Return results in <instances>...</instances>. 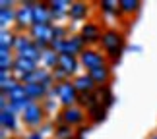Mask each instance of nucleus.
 <instances>
[{
	"instance_id": "nucleus-29",
	"label": "nucleus",
	"mask_w": 157,
	"mask_h": 139,
	"mask_svg": "<svg viewBox=\"0 0 157 139\" xmlns=\"http://www.w3.org/2000/svg\"><path fill=\"white\" fill-rule=\"evenodd\" d=\"M97 102H101L97 91H95V93H86V95H80V99H78V106H82L83 110H87V108H91L93 104H97Z\"/></svg>"
},
{
	"instance_id": "nucleus-18",
	"label": "nucleus",
	"mask_w": 157,
	"mask_h": 139,
	"mask_svg": "<svg viewBox=\"0 0 157 139\" xmlns=\"http://www.w3.org/2000/svg\"><path fill=\"white\" fill-rule=\"evenodd\" d=\"M87 120L91 126H97V124H103L107 120V114H109V108L103 104V102H97V104H93L91 108H87Z\"/></svg>"
},
{
	"instance_id": "nucleus-28",
	"label": "nucleus",
	"mask_w": 157,
	"mask_h": 139,
	"mask_svg": "<svg viewBox=\"0 0 157 139\" xmlns=\"http://www.w3.org/2000/svg\"><path fill=\"white\" fill-rule=\"evenodd\" d=\"M74 135H76V130L70 128V126H66V124H56L54 126V134H52L54 139H72Z\"/></svg>"
},
{
	"instance_id": "nucleus-11",
	"label": "nucleus",
	"mask_w": 157,
	"mask_h": 139,
	"mask_svg": "<svg viewBox=\"0 0 157 139\" xmlns=\"http://www.w3.org/2000/svg\"><path fill=\"white\" fill-rule=\"evenodd\" d=\"M33 25H54L49 2H33Z\"/></svg>"
},
{
	"instance_id": "nucleus-10",
	"label": "nucleus",
	"mask_w": 157,
	"mask_h": 139,
	"mask_svg": "<svg viewBox=\"0 0 157 139\" xmlns=\"http://www.w3.org/2000/svg\"><path fill=\"white\" fill-rule=\"evenodd\" d=\"M56 68L62 71V74L68 77V79H74L78 74H82V64L78 56H70V54H60L58 56V66Z\"/></svg>"
},
{
	"instance_id": "nucleus-27",
	"label": "nucleus",
	"mask_w": 157,
	"mask_h": 139,
	"mask_svg": "<svg viewBox=\"0 0 157 139\" xmlns=\"http://www.w3.org/2000/svg\"><path fill=\"white\" fill-rule=\"evenodd\" d=\"M97 95H99V101L103 102L107 108H111L114 104V101H117V97H114L111 85H105V87H97Z\"/></svg>"
},
{
	"instance_id": "nucleus-15",
	"label": "nucleus",
	"mask_w": 157,
	"mask_h": 139,
	"mask_svg": "<svg viewBox=\"0 0 157 139\" xmlns=\"http://www.w3.org/2000/svg\"><path fill=\"white\" fill-rule=\"evenodd\" d=\"M91 75V79L97 83V87H105V85H111L113 81V66L111 64H105L101 68H95L91 71H87Z\"/></svg>"
},
{
	"instance_id": "nucleus-17",
	"label": "nucleus",
	"mask_w": 157,
	"mask_h": 139,
	"mask_svg": "<svg viewBox=\"0 0 157 139\" xmlns=\"http://www.w3.org/2000/svg\"><path fill=\"white\" fill-rule=\"evenodd\" d=\"M25 91H27V97L31 99V102H45L49 99V87L41 85V83H27L25 85Z\"/></svg>"
},
{
	"instance_id": "nucleus-5",
	"label": "nucleus",
	"mask_w": 157,
	"mask_h": 139,
	"mask_svg": "<svg viewBox=\"0 0 157 139\" xmlns=\"http://www.w3.org/2000/svg\"><path fill=\"white\" fill-rule=\"evenodd\" d=\"M33 27V2H25L21 0L20 6L16 8V23H14V31L16 33H27Z\"/></svg>"
},
{
	"instance_id": "nucleus-13",
	"label": "nucleus",
	"mask_w": 157,
	"mask_h": 139,
	"mask_svg": "<svg viewBox=\"0 0 157 139\" xmlns=\"http://www.w3.org/2000/svg\"><path fill=\"white\" fill-rule=\"evenodd\" d=\"M37 68H39L37 62H31V60H27V58L16 56V60H14V68H12V74H14L20 81H23L27 75H31Z\"/></svg>"
},
{
	"instance_id": "nucleus-12",
	"label": "nucleus",
	"mask_w": 157,
	"mask_h": 139,
	"mask_svg": "<svg viewBox=\"0 0 157 139\" xmlns=\"http://www.w3.org/2000/svg\"><path fill=\"white\" fill-rule=\"evenodd\" d=\"M89 16H91V4L89 2H82V0H76L72 2L70 6V12H68V20L72 23L76 21H89Z\"/></svg>"
},
{
	"instance_id": "nucleus-21",
	"label": "nucleus",
	"mask_w": 157,
	"mask_h": 139,
	"mask_svg": "<svg viewBox=\"0 0 157 139\" xmlns=\"http://www.w3.org/2000/svg\"><path fill=\"white\" fill-rule=\"evenodd\" d=\"M16 37H17V33L14 29H2L0 31V50H12L14 52Z\"/></svg>"
},
{
	"instance_id": "nucleus-9",
	"label": "nucleus",
	"mask_w": 157,
	"mask_h": 139,
	"mask_svg": "<svg viewBox=\"0 0 157 139\" xmlns=\"http://www.w3.org/2000/svg\"><path fill=\"white\" fill-rule=\"evenodd\" d=\"M87 48L86 41L82 39L80 33H70L68 37L62 41V46H60V54H70V56H78Z\"/></svg>"
},
{
	"instance_id": "nucleus-20",
	"label": "nucleus",
	"mask_w": 157,
	"mask_h": 139,
	"mask_svg": "<svg viewBox=\"0 0 157 139\" xmlns=\"http://www.w3.org/2000/svg\"><path fill=\"white\" fill-rule=\"evenodd\" d=\"M97 8L101 14L105 16H111V17H120V6H118V0H101L97 2Z\"/></svg>"
},
{
	"instance_id": "nucleus-23",
	"label": "nucleus",
	"mask_w": 157,
	"mask_h": 139,
	"mask_svg": "<svg viewBox=\"0 0 157 139\" xmlns=\"http://www.w3.org/2000/svg\"><path fill=\"white\" fill-rule=\"evenodd\" d=\"M14 60H16V52H12V50H0V74H12Z\"/></svg>"
},
{
	"instance_id": "nucleus-2",
	"label": "nucleus",
	"mask_w": 157,
	"mask_h": 139,
	"mask_svg": "<svg viewBox=\"0 0 157 139\" xmlns=\"http://www.w3.org/2000/svg\"><path fill=\"white\" fill-rule=\"evenodd\" d=\"M49 99H56L58 104L62 108H68V106H74L78 104V99H80V93L74 85L72 79H66V81H60L56 83L51 91H49Z\"/></svg>"
},
{
	"instance_id": "nucleus-14",
	"label": "nucleus",
	"mask_w": 157,
	"mask_h": 139,
	"mask_svg": "<svg viewBox=\"0 0 157 139\" xmlns=\"http://www.w3.org/2000/svg\"><path fill=\"white\" fill-rule=\"evenodd\" d=\"M17 118H20V114H16L14 110H10L8 106L2 108V110H0V128H2L4 131H10V135H16L17 126H20Z\"/></svg>"
},
{
	"instance_id": "nucleus-7",
	"label": "nucleus",
	"mask_w": 157,
	"mask_h": 139,
	"mask_svg": "<svg viewBox=\"0 0 157 139\" xmlns=\"http://www.w3.org/2000/svg\"><path fill=\"white\" fill-rule=\"evenodd\" d=\"M103 33H105V29L95 20H89L86 23H82V27H80V35H82V39L86 41L87 46H99L101 39H103Z\"/></svg>"
},
{
	"instance_id": "nucleus-6",
	"label": "nucleus",
	"mask_w": 157,
	"mask_h": 139,
	"mask_svg": "<svg viewBox=\"0 0 157 139\" xmlns=\"http://www.w3.org/2000/svg\"><path fill=\"white\" fill-rule=\"evenodd\" d=\"M80 64L83 71H91L95 68H101V66L109 64V60L105 56V52L101 50L99 46H87L86 50L80 54Z\"/></svg>"
},
{
	"instance_id": "nucleus-3",
	"label": "nucleus",
	"mask_w": 157,
	"mask_h": 139,
	"mask_svg": "<svg viewBox=\"0 0 157 139\" xmlns=\"http://www.w3.org/2000/svg\"><path fill=\"white\" fill-rule=\"evenodd\" d=\"M21 124L25 126V128H29V131L31 130H41L47 120V110L43 106V102H31L25 110L21 112Z\"/></svg>"
},
{
	"instance_id": "nucleus-16",
	"label": "nucleus",
	"mask_w": 157,
	"mask_h": 139,
	"mask_svg": "<svg viewBox=\"0 0 157 139\" xmlns=\"http://www.w3.org/2000/svg\"><path fill=\"white\" fill-rule=\"evenodd\" d=\"M72 81H74V85H76V89H78V93H80V95L95 93V91H97V83L91 79V75H89L87 71H82V74H78Z\"/></svg>"
},
{
	"instance_id": "nucleus-8",
	"label": "nucleus",
	"mask_w": 157,
	"mask_h": 139,
	"mask_svg": "<svg viewBox=\"0 0 157 139\" xmlns=\"http://www.w3.org/2000/svg\"><path fill=\"white\" fill-rule=\"evenodd\" d=\"M52 27L54 25H33L27 31L29 37L33 39V43L37 45L41 50L51 48V43H52Z\"/></svg>"
},
{
	"instance_id": "nucleus-33",
	"label": "nucleus",
	"mask_w": 157,
	"mask_h": 139,
	"mask_svg": "<svg viewBox=\"0 0 157 139\" xmlns=\"http://www.w3.org/2000/svg\"><path fill=\"white\" fill-rule=\"evenodd\" d=\"M146 139H157V130H155V131H151V134H147V135H146Z\"/></svg>"
},
{
	"instance_id": "nucleus-25",
	"label": "nucleus",
	"mask_w": 157,
	"mask_h": 139,
	"mask_svg": "<svg viewBox=\"0 0 157 139\" xmlns=\"http://www.w3.org/2000/svg\"><path fill=\"white\" fill-rule=\"evenodd\" d=\"M58 56L60 54L56 50H52V48H47V50H43V58H41V66L47 70H54L58 66Z\"/></svg>"
},
{
	"instance_id": "nucleus-30",
	"label": "nucleus",
	"mask_w": 157,
	"mask_h": 139,
	"mask_svg": "<svg viewBox=\"0 0 157 139\" xmlns=\"http://www.w3.org/2000/svg\"><path fill=\"white\" fill-rule=\"evenodd\" d=\"M23 139H47L45 134L41 130H31V131H27L25 135H23Z\"/></svg>"
},
{
	"instance_id": "nucleus-34",
	"label": "nucleus",
	"mask_w": 157,
	"mask_h": 139,
	"mask_svg": "<svg viewBox=\"0 0 157 139\" xmlns=\"http://www.w3.org/2000/svg\"><path fill=\"white\" fill-rule=\"evenodd\" d=\"M8 139H23V137H17V135H10Z\"/></svg>"
},
{
	"instance_id": "nucleus-32",
	"label": "nucleus",
	"mask_w": 157,
	"mask_h": 139,
	"mask_svg": "<svg viewBox=\"0 0 157 139\" xmlns=\"http://www.w3.org/2000/svg\"><path fill=\"white\" fill-rule=\"evenodd\" d=\"M14 0H2V2H0V8H14Z\"/></svg>"
},
{
	"instance_id": "nucleus-22",
	"label": "nucleus",
	"mask_w": 157,
	"mask_h": 139,
	"mask_svg": "<svg viewBox=\"0 0 157 139\" xmlns=\"http://www.w3.org/2000/svg\"><path fill=\"white\" fill-rule=\"evenodd\" d=\"M118 6H120V14L122 16H136L142 8V0H118Z\"/></svg>"
},
{
	"instance_id": "nucleus-24",
	"label": "nucleus",
	"mask_w": 157,
	"mask_h": 139,
	"mask_svg": "<svg viewBox=\"0 0 157 139\" xmlns=\"http://www.w3.org/2000/svg\"><path fill=\"white\" fill-rule=\"evenodd\" d=\"M16 23V6L14 8H0V25L2 29H14Z\"/></svg>"
},
{
	"instance_id": "nucleus-4",
	"label": "nucleus",
	"mask_w": 157,
	"mask_h": 139,
	"mask_svg": "<svg viewBox=\"0 0 157 139\" xmlns=\"http://www.w3.org/2000/svg\"><path fill=\"white\" fill-rule=\"evenodd\" d=\"M86 120H87V112L78 104L68 106V108H60L56 114V124H66L74 130L86 126Z\"/></svg>"
},
{
	"instance_id": "nucleus-19",
	"label": "nucleus",
	"mask_w": 157,
	"mask_h": 139,
	"mask_svg": "<svg viewBox=\"0 0 157 139\" xmlns=\"http://www.w3.org/2000/svg\"><path fill=\"white\" fill-rule=\"evenodd\" d=\"M49 6H51L54 21H62L64 17H68V12H70L72 2H70V0H51Z\"/></svg>"
},
{
	"instance_id": "nucleus-31",
	"label": "nucleus",
	"mask_w": 157,
	"mask_h": 139,
	"mask_svg": "<svg viewBox=\"0 0 157 139\" xmlns=\"http://www.w3.org/2000/svg\"><path fill=\"white\" fill-rule=\"evenodd\" d=\"M89 130H91V126H82V128H78V130H76V134H78V135H82V137H86Z\"/></svg>"
},
{
	"instance_id": "nucleus-1",
	"label": "nucleus",
	"mask_w": 157,
	"mask_h": 139,
	"mask_svg": "<svg viewBox=\"0 0 157 139\" xmlns=\"http://www.w3.org/2000/svg\"><path fill=\"white\" fill-rule=\"evenodd\" d=\"M99 48L105 52V56L109 60V64L117 66L120 62V56H122L124 48H126V35L124 31H120L117 27H107L103 33V39H101Z\"/></svg>"
},
{
	"instance_id": "nucleus-26",
	"label": "nucleus",
	"mask_w": 157,
	"mask_h": 139,
	"mask_svg": "<svg viewBox=\"0 0 157 139\" xmlns=\"http://www.w3.org/2000/svg\"><path fill=\"white\" fill-rule=\"evenodd\" d=\"M17 83H21V81L14 74H0V91H2V95H8Z\"/></svg>"
}]
</instances>
